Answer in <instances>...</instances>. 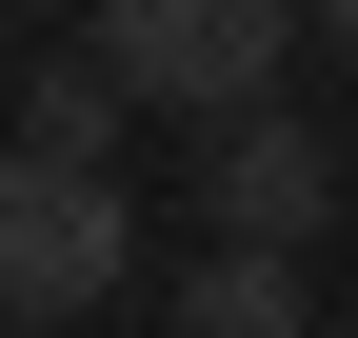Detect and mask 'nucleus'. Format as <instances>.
<instances>
[{
	"instance_id": "3",
	"label": "nucleus",
	"mask_w": 358,
	"mask_h": 338,
	"mask_svg": "<svg viewBox=\"0 0 358 338\" xmlns=\"http://www.w3.org/2000/svg\"><path fill=\"white\" fill-rule=\"evenodd\" d=\"M319 219H358V179H338V140H319V119H219V140H199V239L299 259Z\"/></svg>"
},
{
	"instance_id": "7",
	"label": "nucleus",
	"mask_w": 358,
	"mask_h": 338,
	"mask_svg": "<svg viewBox=\"0 0 358 338\" xmlns=\"http://www.w3.org/2000/svg\"><path fill=\"white\" fill-rule=\"evenodd\" d=\"M0 100H20V40H0Z\"/></svg>"
},
{
	"instance_id": "4",
	"label": "nucleus",
	"mask_w": 358,
	"mask_h": 338,
	"mask_svg": "<svg viewBox=\"0 0 358 338\" xmlns=\"http://www.w3.org/2000/svg\"><path fill=\"white\" fill-rule=\"evenodd\" d=\"M140 140V80L80 40V60H20V159H120Z\"/></svg>"
},
{
	"instance_id": "6",
	"label": "nucleus",
	"mask_w": 358,
	"mask_h": 338,
	"mask_svg": "<svg viewBox=\"0 0 358 338\" xmlns=\"http://www.w3.org/2000/svg\"><path fill=\"white\" fill-rule=\"evenodd\" d=\"M299 20H319V40H338V60H358V0H299Z\"/></svg>"
},
{
	"instance_id": "5",
	"label": "nucleus",
	"mask_w": 358,
	"mask_h": 338,
	"mask_svg": "<svg viewBox=\"0 0 358 338\" xmlns=\"http://www.w3.org/2000/svg\"><path fill=\"white\" fill-rule=\"evenodd\" d=\"M179 338H319V299H299V259H259V239H199Z\"/></svg>"
},
{
	"instance_id": "2",
	"label": "nucleus",
	"mask_w": 358,
	"mask_h": 338,
	"mask_svg": "<svg viewBox=\"0 0 358 338\" xmlns=\"http://www.w3.org/2000/svg\"><path fill=\"white\" fill-rule=\"evenodd\" d=\"M299 0H100V60L140 80V119H279V60H299Z\"/></svg>"
},
{
	"instance_id": "1",
	"label": "nucleus",
	"mask_w": 358,
	"mask_h": 338,
	"mask_svg": "<svg viewBox=\"0 0 358 338\" xmlns=\"http://www.w3.org/2000/svg\"><path fill=\"white\" fill-rule=\"evenodd\" d=\"M140 279V199L100 159H0V338H80Z\"/></svg>"
}]
</instances>
